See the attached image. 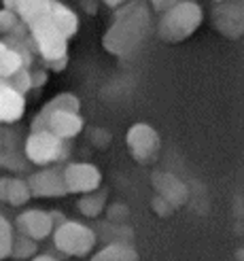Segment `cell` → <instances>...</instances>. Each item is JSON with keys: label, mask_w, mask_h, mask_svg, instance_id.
<instances>
[{"label": "cell", "mask_w": 244, "mask_h": 261, "mask_svg": "<svg viewBox=\"0 0 244 261\" xmlns=\"http://www.w3.org/2000/svg\"><path fill=\"white\" fill-rule=\"evenodd\" d=\"M34 261H56V255L43 253V255H34Z\"/></svg>", "instance_id": "d6a6232c"}, {"label": "cell", "mask_w": 244, "mask_h": 261, "mask_svg": "<svg viewBox=\"0 0 244 261\" xmlns=\"http://www.w3.org/2000/svg\"><path fill=\"white\" fill-rule=\"evenodd\" d=\"M151 208H153V213H155L157 217H170L174 206L168 200H164L161 195H155V198L151 200Z\"/></svg>", "instance_id": "4316f807"}, {"label": "cell", "mask_w": 244, "mask_h": 261, "mask_svg": "<svg viewBox=\"0 0 244 261\" xmlns=\"http://www.w3.org/2000/svg\"><path fill=\"white\" fill-rule=\"evenodd\" d=\"M3 147H5V140H3V136H0V151H3Z\"/></svg>", "instance_id": "836d02e7"}, {"label": "cell", "mask_w": 244, "mask_h": 261, "mask_svg": "<svg viewBox=\"0 0 244 261\" xmlns=\"http://www.w3.org/2000/svg\"><path fill=\"white\" fill-rule=\"evenodd\" d=\"M23 155L30 164L45 168V166H56L68 158V147L66 140L58 138L56 134L47 132V129H32V134L25 138Z\"/></svg>", "instance_id": "5b68a950"}, {"label": "cell", "mask_w": 244, "mask_h": 261, "mask_svg": "<svg viewBox=\"0 0 244 261\" xmlns=\"http://www.w3.org/2000/svg\"><path fill=\"white\" fill-rule=\"evenodd\" d=\"M32 198H64L68 193L64 182V170L56 166H45L28 176Z\"/></svg>", "instance_id": "9c48e42d"}, {"label": "cell", "mask_w": 244, "mask_h": 261, "mask_svg": "<svg viewBox=\"0 0 244 261\" xmlns=\"http://www.w3.org/2000/svg\"><path fill=\"white\" fill-rule=\"evenodd\" d=\"M7 81H9L13 87H15L17 91H21V94H28V91L32 89V74H30L28 68L17 70L15 74H11Z\"/></svg>", "instance_id": "cb8c5ba5"}, {"label": "cell", "mask_w": 244, "mask_h": 261, "mask_svg": "<svg viewBox=\"0 0 244 261\" xmlns=\"http://www.w3.org/2000/svg\"><path fill=\"white\" fill-rule=\"evenodd\" d=\"M38 251V244L34 238L25 236V233H19V236H15V240H13V249H11V257L15 259H30L34 257Z\"/></svg>", "instance_id": "44dd1931"}, {"label": "cell", "mask_w": 244, "mask_h": 261, "mask_svg": "<svg viewBox=\"0 0 244 261\" xmlns=\"http://www.w3.org/2000/svg\"><path fill=\"white\" fill-rule=\"evenodd\" d=\"M151 3V7H153V11H157V13H164L166 9H170V7H174L178 0H149Z\"/></svg>", "instance_id": "f546056e"}, {"label": "cell", "mask_w": 244, "mask_h": 261, "mask_svg": "<svg viewBox=\"0 0 244 261\" xmlns=\"http://www.w3.org/2000/svg\"><path fill=\"white\" fill-rule=\"evenodd\" d=\"M13 240H15V231H13V223L0 215V259L11 257V249H13Z\"/></svg>", "instance_id": "7402d4cb"}, {"label": "cell", "mask_w": 244, "mask_h": 261, "mask_svg": "<svg viewBox=\"0 0 244 261\" xmlns=\"http://www.w3.org/2000/svg\"><path fill=\"white\" fill-rule=\"evenodd\" d=\"M28 66V54L17 47H11L9 43L0 41V76L9 79L11 74Z\"/></svg>", "instance_id": "9a60e30c"}, {"label": "cell", "mask_w": 244, "mask_h": 261, "mask_svg": "<svg viewBox=\"0 0 244 261\" xmlns=\"http://www.w3.org/2000/svg\"><path fill=\"white\" fill-rule=\"evenodd\" d=\"M64 182H66L68 193H89L100 189L102 185V172L96 164L89 162H72L62 168Z\"/></svg>", "instance_id": "ba28073f"}, {"label": "cell", "mask_w": 244, "mask_h": 261, "mask_svg": "<svg viewBox=\"0 0 244 261\" xmlns=\"http://www.w3.org/2000/svg\"><path fill=\"white\" fill-rule=\"evenodd\" d=\"M125 145L138 164H151L157 160L161 138L157 129L149 123H134L125 134Z\"/></svg>", "instance_id": "52a82bcc"}, {"label": "cell", "mask_w": 244, "mask_h": 261, "mask_svg": "<svg viewBox=\"0 0 244 261\" xmlns=\"http://www.w3.org/2000/svg\"><path fill=\"white\" fill-rule=\"evenodd\" d=\"M204 21V9L196 0H178L161 13L157 21V34L164 43H183L194 34Z\"/></svg>", "instance_id": "3957f363"}, {"label": "cell", "mask_w": 244, "mask_h": 261, "mask_svg": "<svg viewBox=\"0 0 244 261\" xmlns=\"http://www.w3.org/2000/svg\"><path fill=\"white\" fill-rule=\"evenodd\" d=\"M214 3H223V0H214Z\"/></svg>", "instance_id": "e575fe53"}, {"label": "cell", "mask_w": 244, "mask_h": 261, "mask_svg": "<svg viewBox=\"0 0 244 261\" xmlns=\"http://www.w3.org/2000/svg\"><path fill=\"white\" fill-rule=\"evenodd\" d=\"M25 113V94L0 79V123H17Z\"/></svg>", "instance_id": "7c38bea8"}, {"label": "cell", "mask_w": 244, "mask_h": 261, "mask_svg": "<svg viewBox=\"0 0 244 261\" xmlns=\"http://www.w3.org/2000/svg\"><path fill=\"white\" fill-rule=\"evenodd\" d=\"M85 127V119L81 113L74 111H38L32 119V129H47L62 140H70L79 136Z\"/></svg>", "instance_id": "8992f818"}, {"label": "cell", "mask_w": 244, "mask_h": 261, "mask_svg": "<svg viewBox=\"0 0 244 261\" xmlns=\"http://www.w3.org/2000/svg\"><path fill=\"white\" fill-rule=\"evenodd\" d=\"M115 19L102 36V45L117 58H130L151 32V11L145 0H127L115 9Z\"/></svg>", "instance_id": "6da1fadb"}, {"label": "cell", "mask_w": 244, "mask_h": 261, "mask_svg": "<svg viewBox=\"0 0 244 261\" xmlns=\"http://www.w3.org/2000/svg\"><path fill=\"white\" fill-rule=\"evenodd\" d=\"M49 15L53 17L58 28L68 38H72L76 32H79V15H76L70 7L60 3V0H49Z\"/></svg>", "instance_id": "2e32d148"}, {"label": "cell", "mask_w": 244, "mask_h": 261, "mask_svg": "<svg viewBox=\"0 0 244 261\" xmlns=\"http://www.w3.org/2000/svg\"><path fill=\"white\" fill-rule=\"evenodd\" d=\"M19 15H17V11H11V9H0V34H11V32H15L19 28Z\"/></svg>", "instance_id": "603a6c76"}, {"label": "cell", "mask_w": 244, "mask_h": 261, "mask_svg": "<svg viewBox=\"0 0 244 261\" xmlns=\"http://www.w3.org/2000/svg\"><path fill=\"white\" fill-rule=\"evenodd\" d=\"M53 246L66 257H87L96 249L98 236L92 227H87L81 221L64 219L53 229Z\"/></svg>", "instance_id": "277c9868"}, {"label": "cell", "mask_w": 244, "mask_h": 261, "mask_svg": "<svg viewBox=\"0 0 244 261\" xmlns=\"http://www.w3.org/2000/svg\"><path fill=\"white\" fill-rule=\"evenodd\" d=\"M94 259L96 261H138V253L130 242L113 240L104 249L94 253Z\"/></svg>", "instance_id": "e0dca14e"}, {"label": "cell", "mask_w": 244, "mask_h": 261, "mask_svg": "<svg viewBox=\"0 0 244 261\" xmlns=\"http://www.w3.org/2000/svg\"><path fill=\"white\" fill-rule=\"evenodd\" d=\"M0 79H3V76H0Z\"/></svg>", "instance_id": "d590c367"}, {"label": "cell", "mask_w": 244, "mask_h": 261, "mask_svg": "<svg viewBox=\"0 0 244 261\" xmlns=\"http://www.w3.org/2000/svg\"><path fill=\"white\" fill-rule=\"evenodd\" d=\"M49 11V0H19L17 15L21 23H30L32 19L45 15Z\"/></svg>", "instance_id": "d6986e66"}, {"label": "cell", "mask_w": 244, "mask_h": 261, "mask_svg": "<svg viewBox=\"0 0 244 261\" xmlns=\"http://www.w3.org/2000/svg\"><path fill=\"white\" fill-rule=\"evenodd\" d=\"M79 213L89 217V219H96L100 217L102 213L106 211V193L104 191H100V189H94V191H89V193H81V198H79Z\"/></svg>", "instance_id": "ac0fdd59"}, {"label": "cell", "mask_w": 244, "mask_h": 261, "mask_svg": "<svg viewBox=\"0 0 244 261\" xmlns=\"http://www.w3.org/2000/svg\"><path fill=\"white\" fill-rule=\"evenodd\" d=\"M0 166L11 168V170H23L25 162H21V158L17 153H3V151H0Z\"/></svg>", "instance_id": "d4e9b609"}, {"label": "cell", "mask_w": 244, "mask_h": 261, "mask_svg": "<svg viewBox=\"0 0 244 261\" xmlns=\"http://www.w3.org/2000/svg\"><path fill=\"white\" fill-rule=\"evenodd\" d=\"M214 30H219L227 38H240L244 32V17H242V3H219L212 11Z\"/></svg>", "instance_id": "8fae6325"}, {"label": "cell", "mask_w": 244, "mask_h": 261, "mask_svg": "<svg viewBox=\"0 0 244 261\" xmlns=\"http://www.w3.org/2000/svg\"><path fill=\"white\" fill-rule=\"evenodd\" d=\"M15 227L19 233L38 240L49 238L56 229V221L51 217V213L41 211V208H28V211H21L15 219Z\"/></svg>", "instance_id": "30bf717a"}, {"label": "cell", "mask_w": 244, "mask_h": 261, "mask_svg": "<svg viewBox=\"0 0 244 261\" xmlns=\"http://www.w3.org/2000/svg\"><path fill=\"white\" fill-rule=\"evenodd\" d=\"M3 7H5V9H11V11H17L19 0H3Z\"/></svg>", "instance_id": "1f68e13d"}, {"label": "cell", "mask_w": 244, "mask_h": 261, "mask_svg": "<svg viewBox=\"0 0 244 261\" xmlns=\"http://www.w3.org/2000/svg\"><path fill=\"white\" fill-rule=\"evenodd\" d=\"M30 74H32V89H38V87H45L47 85V81H49V74H47V70H30Z\"/></svg>", "instance_id": "f1b7e54d"}, {"label": "cell", "mask_w": 244, "mask_h": 261, "mask_svg": "<svg viewBox=\"0 0 244 261\" xmlns=\"http://www.w3.org/2000/svg\"><path fill=\"white\" fill-rule=\"evenodd\" d=\"M89 140H92V145L98 147V149H106L111 145V134L106 132V129L102 127H94L92 134H89Z\"/></svg>", "instance_id": "484cf974"}, {"label": "cell", "mask_w": 244, "mask_h": 261, "mask_svg": "<svg viewBox=\"0 0 244 261\" xmlns=\"http://www.w3.org/2000/svg\"><path fill=\"white\" fill-rule=\"evenodd\" d=\"M32 193L28 180L17 176H0V202H5L13 208H21L30 202Z\"/></svg>", "instance_id": "4fadbf2b"}, {"label": "cell", "mask_w": 244, "mask_h": 261, "mask_svg": "<svg viewBox=\"0 0 244 261\" xmlns=\"http://www.w3.org/2000/svg\"><path fill=\"white\" fill-rule=\"evenodd\" d=\"M153 187L157 189V195H161L164 200H168L172 206L185 204L187 195H189L183 180H178L172 174H164V172H157L153 176Z\"/></svg>", "instance_id": "5bb4252c"}, {"label": "cell", "mask_w": 244, "mask_h": 261, "mask_svg": "<svg viewBox=\"0 0 244 261\" xmlns=\"http://www.w3.org/2000/svg\"><path fill=\"white\" fill-rule=\"evenodd\" d=\"M106 215H109V219L111 221H115V223H119V221H123L127 215V206H123V204H113V206H109L106 211H104Z\"/></svg>", "instance_id": "83f0119b"}, {"label": "cell", "mask_w": 244, "mask_h": 261, "mask_svg": "<svg viewBox=\"0 0 244 261\" xmlns=\"http://www.w3.org/2000/svg\"><path fill=\"white\" fill-rule=\"evenodd\" d=\"M106 7H111V9H117V7H121V5H125L127 0H102Z\"/></svg>", "instance_id": "4dcf8cb0"}, {"label": "cell", "mask_w": 244, "mask_h": 261, "mask_svg": "<svg viewBox=\"0 0 244 261\" xmlns=\"http://www.w3.org/2000/svg\"><path fill=\"white\" fill-rule=\"evenodd\" d=\"M43 111H74V113H79L81 111V100L76 98L74 94L64 91V94H58L49 102H45Z\"/></svg>", "instance_id": "ffe728a7"}, {"label": "cell", "mask_w": 244, "mask_h": 261, "mask_svg": "<svg viewBox=\"0 0 244 261\" xmlns=\"http://www.w3.org/2000/svg\"><path fill=\"white\" fill-rule=\"evenodd\" d=\"M25 28H28L32 41L36 45V51L41 54V58L45 60V64L51 70L60 72V70L66 68L70 38L58 28L53 17L49 15V11L45 15L32 19L30 23H25Z\"/></svg>", "instance_id": "7a4b0ae2"}]
</instances>
